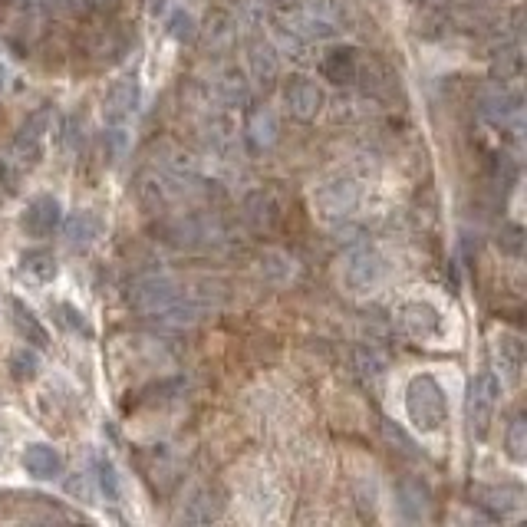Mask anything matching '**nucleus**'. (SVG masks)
<instances>
[{
	"instance_id": "nucleus-24",
	"label": "nucleus",
	"mask_w": 527,
	"mask_h": 527,
	"mask_svg": "<svg viewBox=\"0 0 527 527\" xmlns=\"http://www.w3.org/2000/svg\"><path fill=\"white\" fill-rule=\"evenodd\" d=\"M168 33H172L175 40H195V20L192 14H185V10H175L172 20H168Z\"/></svg>"
},
{
	"instance_id": "nucleus-14",
	"label": "nucleus",
	"mask_w": 527,
	"mask_h": 527,
	"mask_svg": "<svg viewBox=\"0 0 527 527\" xmlns=\"http://www.w3.org/2000/svg\"><path fill=\"white\" fill-rule=\"evenodd\" d=\"M320 208L327 218H340V215H350L356 208V185L353 182H333V185H323L320 188Z\"/></svg>"
},
{
	"instance_id": "nucleus-28",
	"label": "nucleus",
	"mask_w": 527,
	"mask_h": 527,
	"mask_svg": "<svg viewBox=\"0 0 527 527\" xmlns=\"http://www.w3.org/2000/svg\"><path fill=\"white\" fill-rule=\"evenodd\" d=\"M271 4H274V7H297L300 0H271Z\"/></svg>"
},
{
	"instance_id": "nucleus-16",
	"label": "nucleus",
	"mask_w": 527,
	"mask_h": 527,
	"mask_svg": "<svg viewBox=\"0 0 527 527\" xmlns=\"http://www.w3.org/2000/svg\"><path fill=\"white\" fill-rule=\"evenodd\" d=\"M20 277L37 280V284H50L56 277V261L50 251H27L20 257Z\"/></svg>"
},
{
	"instance_id": "nucleus-23",
	"label": "nucleus",
	"mask_w": 527,
	"mask_h": 527,
	"mask_svg": "<svg viewBox=\"0 0 527 527\" xmlns=\"http://www.w3.org/2000/svg\"><path fill=\"white\" fill-rule=\"evenodd\" d=\"M10 369H14L17 379H33V376H37V369H40L37 353H33V350H17L14 356H10Z\"/></svg>"
},
{
	"instance_id": "nucleus-5",
	"label": "nucleus",
	"mask_w": 527,
	"mask_h": 527,
	"mask_svg": "<svg viewBox=\"0 0 527 527\" xmlns=\"http://www.w3.org/2000/svg\"><path fill=\"white\" fill-rule=\"evenodd\" d=\"M139 109V80L136 76H126V80L112 83L109 93H106V103H103V119L109 126H122L136 116Z\"/></svg>"
},
{
	"instance_id": "nucleus-13",
	"label": "nucleus",
	"mask_w": 527,
	"mask_h": 527,
	"mask_svg": "<svg viewBox=\"0 0 527 527\" xmlns=\"http://www.w3.org/2000/svg\"><path fill=\"white\" fill-rule=\"evenodd\" d=\"M24 468L33 478H60L63 475V455L50 445H27L24 448Z\"/></svg>"
},
{
	"instance_id": "nucleus-11",
	"label": "nucleus",
	"mask_w": 527,
	"mask_h": 527,
	"mask_svg": "<svg viewBox=\"0 0 527 527\" xmlns=\"http://www.w3.org/2000/svg\"><path fill=\"white\" fill-rule=\"evenodd\" d=\"M7 307H10V317H14V327L20 330V336H24L27 343L37 346V350H47V346H50V333L37 320V313H33L20 297H7Z\"/></svg>"
},
{
	"instance_id": "nucleus-2",
	"label": "nucleus",
	"mask_w": 527,
	"mask_h": 527,
	"mask_svg": "<svg viewBox=\"0 0 527 527\" xmlns=\"http://www.w3.org/2000/svg\"><path fill=\"white\" fill-rule=\"evenodd\" d=\"M406 412H409V422L416 425L419 432H439L448 416L445 389L439 386V379L435 376L412 379L406 389Z\"/></svg>"
},
{
	"instance_id": "nucleus-6",
	"label": "nucleus",
	"mask_w": 527,
	"mask_h": 527,
	"mask_svg": "<svg viewBox=\"0 0 527 527\" xmlns=\"http://www.w3.org/2000/svg\"><path fill=\"white\" fill-rule=\"evenodd\" d=\"M472 498L478 508L491 511L495 518H508V514L524 508V488L521 485H475Z\"/></svg>"
},
{
	"instance_id": "nucleus-25",
	"label": "nucleus",
	"mask_w": 527,
	"mask_h": 527,
	"mask_svg": "<svg viewBox=\"0 0 527 527\" xmlns=\"http://www.w3.org/2000/svg\"><path fill=\"white\" fill-rule=\"evenodd\" d=\"M56 313H63V323H70L73 330H83L89 336V327H86V320H83V313L70 307V304H56Z\"/></svg>"
},
{
	"instance_id": "nucleus-9",
	"label": "nucleus",
	"mask_w": 527,
	"mask_h": 527,
	"mask_svg": "<svg viewBox=\"0 0 527 527\" xmlns=\"http://www.w3.org/2000/svg\"><path fill=\"white\" fill-rule=\"evenodd\" d=\"M399 327L406 330L412 340H432L442 333V317L439 310L429 304H406L399 310Z\"/></svg>"
},
{
	"instance_id": "nucleus-15",
	"label": "nucleus",
	"mask_w": 527,
	"mask_h": 527,
	"mask_svg": "<svg viewBox=\"0 0 527 527\" xmlns=\"http://www.w3.org/2000/svg\"><path fill=\"white\" fill-rule=\"evenodd\" d=\"M99 234H103V218H99L96 211H76V215L66 221V241H70L73 248H86V244H93Z\"/></svg>"
},
{
	"instance_id": "nucleus-3",
	"label": "nucleus",
	"mask_w": 527,
	"mask_h": 527,
	"mask_svg": "<svg viewBox=\"0 0 527 527\" xmlns=\"http://www.w3.org/2000/svg\"><path fill=\"white\" fill-rule=\"evenodd\" d=\"M495 406H498V379L491 373L475 376L472 386H468V402H465L468 429H472L475 439H485L488 435L491 419H495Z\"/></svg>"
},
{
	"instance_id": "nucleus-18",
	"label": "nucleus",
	"mask_w": 527,
	"mask_h": 527,
	"mask_svg": "<svg viewBox=\"0 0 527 527\" xmlns=\"http://www.w3.org/2000/svg\"><path fill=\"white\" fill-rule=\"evenodd\" d=\"M248 136L251 142L257 145V149H264V145H271L277 139V119H274V112L271 109H251V116H248Z\"/></svg>"
},
{
	"instance_id": "nucleus-29",
	"label": "nucleus",
	"mask_w": 527,
	"mask_h": 527,
	"mask_svg": "<svg viewBox=\"0 0 527 527\" xmlns=\"http://www.w3.org/2000/svg\"><path fill=\"white\" fill-rule=\"evenodd\" d=\"M0 89H4V66H0Z\"/></svg>"
},
{
	"instance_id": "nucleus-19",
	"label": "nucleus",
	"mask_w": 527,
	"mask_h": 527,
	"mask_svg": "<svg viewBox=\"0 0 527 527\" xmlns=\"http://www.w3.org/2000/svg\"><path fill=\"white\" fill-rule=\"evenodd\" d=\"M425 508H429V491H425L419 481H406V485H402V511H406V518L409 521L422 518Z\"/></svg>"
},
{
	"instance_id": "nucleus-26",
	"label": "nucleus",
	"mask_w": 527,
	"mask_h": 527,
	"mask_svg": "<svg viewBox=\"0 0 527 527\" xmlns=\"http://www.w3.org/2000/svg\"><path fill=\"white\" fill-rule=\"evenodd\" d=\"M501 248L504 251H511V254H521V228H508V231H504L501 234Z\"/></svg>"
},
{
	"instance_id": "nucleus-20",
	"label": "nucleus",
	"mask_w": 527,
	"mask_h": 527,
	"mask_svg": "<svg viewBox=\"0 0 527 527\" xmlns=\"http://www.w3.org/2000/svg\"><path fill=\"white\" fill-rule=\"evenodd\" d=\"M96 485L109 501H119V475L109 458H96Z\"/></svg>"
},
{
	"instance_id": "nucleus-17",
	"label": "nucleus",
	"mask_w": 527,
	"mask_h": 527,
	"mask_svg": "<svg viewBox=\"0 0 527 527\" xmlns=\"http://www.w3.org/2000/svg\"><path fill=\"white\" fill-rule=\"evenodd\" d=\"M495 356L504 369V376L508 379H518L521 376V363H524V353H521V340L511 333H501L495 340Z\"/></svg>"
},
{
	"instance_id": "nucleus-4",
	"label": "nucleus",
	"mask_w": 527,
	"mask_h": 527,
	"mask_svg": "<svg viewBox=\"0 0 527 527\" xmlns=\"http://www.w3.org/2000/svg\"><path fill=\"white\" fill-rule=\"evenodd\" d=\"M47 129H50V109L43 106L37 109L33 116H27V122L20 126L17 139H14V155L17 162L33 165L43 155V139H47Z\"/></svg>"
},
{
	"instance_id": "nucleus-21",
	"label": "nucleus",
	"mask_w": 527,
	"mask_h": 527,
	"mask_svg": "<svg viewBox=\"0 0 527 527\" xmlns=\"http://www.w3.org/2000/svg\"><path fill=\"white\" fill-rule=\"evenodd\" d=\"M508 455L514 462H524L527 458V422L521 416H514L508 425Z\"/></svg>"
},
{
	"instance_id": "nucleus-8",
	"label": "nucleus",
	"mask_w": 527,
	"mask_h": 527,
	"mask_svg": "<svg viewBox=\"0 0 527 527\" xmlns=\"http://www.w3.org/2000/svg\"><path fill=\"white\" fill-rule=\"evenodd\" d=\"M56 224H60V201L53 195H40L33 198L27 211H24V231L30 238H50L56 231Z\"/></svg>"
},
{
	"instance_id": "nucleus-10",
	"label": "nucleus",
	"mask_w": 527,
	"mask_h": 527,
	"mask_svg": "<svg viewBox=\"0 0 527 527\" xmlns=\"http://www.w3.org/2000/svg\"><path fill=\"white\" fill-rule=\"evenodd\" d=\"M383 274V257L369 248H360L350 254V261H346V284L353 290H369Z\"/></svg>"
},
{
	"instance_id": "nucleus-22",
	"label": "nucleus",
	"mask_w": 527,
	"mask_h": 527,
	"mask_svg": "<svg viewBox=\"0 0 527 527\" xmlns=\"http://www.w3.org/2000/svg\"><path fill=\"white\" fill-rule=\"evenodd\" d=\"M251 63H254V73H257V80H261V83H271L277 76V60H274V53L267 47H254Z\"/></svg>"
},
{
	"instance_id": "nucleus-27",
	"label": "nucleus",
	"mask_w": 527,
	"mask_h": 527,
	"mask_svg": "<svg viewBox=\"0 0 527 527\" xmlns=\"http://www.w3.org/2000/svg\"><path fill=\"white\" fill-rule=\"evenodd\" d=\"M383 429H386V435H389L392 442H399V445H402V452H406V455H416V452H412V448H416V445H412V442L406 439V435H402V429H392V422H386Z\"/></svg>"
},
{
	"instance_id": "nucleus-7",
	"label": "nucleus",
	"mask_w": 527,
	"mask_h": 527,
	"mask_svg": "<svg viewBox=\"0 0 527 527\" xmlns=\"http://www.w3.org/2000/svg\"><path fill=\"white\" fill-rule=\"evenodd\" d=\"M284 103L294 119L310 122V119H317V112L323 106V93L317 89V83L304 80V76H294V80L284 86Z\"/></svg>"
},
{
	"instance_id": "nucleus-1",
	"label": "nucleus",
	"mask_w": 527,
	"mask_h": 527,
	"mask_svg": "<svg viewBox=\"0 0 527 527\" xmlns=\"http://www.w3.org/2000/svg\"><path fill=\"white\" fill-rule=\"evenodd\" d=\"M132 300L145 317L159 320V323H195L201 317V307L192 300V294H185L172 277H145L132 290Z\"/></svg>"
},
{
	"instance_id": "nucleus-12",
	"label": "nucleus",
	"mask_w": 527,
	"mask_h": 527,
	"mask_svg": "<svg viewBox=\"0 0 527 527\" xmlns=\"http://www.w3.org/2000/svg\"><path fill=\"white\" fill-rule=\"evenodd\" d=\"M320 73L327 76L330 83H336V86L353 83L356 73H360V56H356L353 47H336V50H330L327 56H323Z\"/></svg>"
}]
</instances>
